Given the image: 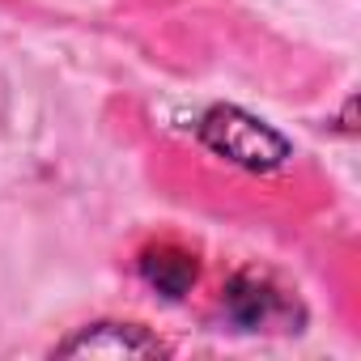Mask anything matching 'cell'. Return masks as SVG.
<instances>
[{
    "instance_id": "cell-2",
    "label": "cell",
    "mask_w": 361,
    "mask_h": 361,
    "mask_svg": "<svg viewBox=\"0 0 361 361\" xmlns=\"http://www.w3.org/2000/svg\"><path fill=\"white\" fill-rule=\"evenodd\" d=\"M56 353L60 357H161L166 348L136 323H94L68 336Z\"/></svg>"
},
{
    "instance_id": "cell-4",
    "label": "cell",
    "mask_w": 361,
    "mask_h": 361,
    "mask_svg": "<svg viewBox=\"0 0 361 361\" xmlns=\"http://www.w3.org/2000/svg\"><path fill=\"white\" fill-rule=\"evenodd\" d=\"M226 310L243 327H268L276 314H285V298L276 289H268L264 281H255V276H238L226 293Z\"/></svg>"
},
{
    "instance_id": "cell-3",
    "label": "cell",
    "mask_w": 361,
    "mask_h": 361,
    "mask_svg": "<svg viewBox=\"0 0 361 361\" xmlns=\"http://www.w3.org/2000/svg\"><path fill=\"white\" fill-rule=\"evenodd\" d=\"M140 276H145L157 293H166V298H183V293L196 285L200 268H196V255H188V251H178V247H157V251H145Z\"/></svg>"
},
{
    "instance_id": "cell-1",
    "label": "cell",
    "mask_w": 361,
    "mask_h": 361,
    "mask_svg": "<svg viewBox=\"0 0 361 361\" xmlns=\"http://www.w3.org/2000/svg\"><path fill=\"white\" fill-rule=\"evenodd\" d=\"M200 140L217 157H226L243 170H259V174L285 166V157H289V140L276 128H268L264 119H255L238 106H213L200 119Z\"/></svg>"
}]
</instances>
